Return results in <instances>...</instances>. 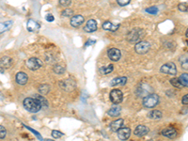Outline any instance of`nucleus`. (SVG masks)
<instances>
[{"label": "nucleus", "instance_id": "nucleus-27", "mask_svg": "<svg viewBox=\"0 0 188 141\" xmlns=\"http://www.w3.org/2000/svg\"><path fill=\"white\" fill-rule=\"evenodd\" d=\"M34 98L40 103V105H42V108L48 106V102H47V100L42 95H41V94H37V95L34 96Z\"/></svg>", "mask_w": 188, "mask_h": 141}, {"label": "nucleus", "instance_id": "nucleus-23", "mask_svg": "<svg viewBox=\"0 0 188 141\" xmlns=\"http://www.w3.org/2000/svg\"><path fill=\"white\" fill-rule=\"evenodd\" d=\"M147 117L149 118V119H151V120L156 121V120H160V119H162V118H163V114H162V112L159 111V110H152L151 112H149V113H148Z\"/></svg>", "mask_w": 188, "mask_h": 141}, {"label": "nucleus", "instance_id": "nucleus-9", "mask_svg": "<svg viewBox=\"0 0 188 141\" xmlns=\"http://www.w3.org/2000/svg\"><path fill=\"white\" fill-rule=\"evenodd\" d=\"M107 56L112 61H118L121 58V52L120 49L113 47V48H109L107 50Z\"/></svg>", "mask_w": 188, "mask_h": 141}, {"label": "nucleus", "instance_id": "nucleus-14", "mask_svg": "<svg viewBox=\"0 0 188 141\" xmlns=\"http://www.w3.org/2000/svg\"><path fill=\"white\" fill-rule=\"evenodd\" d=\"M12 65V58L8 57V56H4L0 58V69H9L11 68Z\"/></svg>", "mask_w": 188, "mask_h": 141}, {"label": "nucleus", "instance_id": "nucleus-3", "mask_svg": "<svg viewBox=\"0 0 188 141\" xmlns=\"http://www.w3.org/2000/svg\"><path fill=\"white\" fill-rule=\"evenodd\" d=\"M160 98L157 94L151 93L143 98V106L145 108H153L159 104Z\"/></svg>", "mask_w": 188, "mask_h": 141}, {"label": "nucleus", "instance_id": "nucleus-31", "mask_svg": "<svg viewBox=\"0 0 188 141\" xmlns=\"http://www.w3.org/2000/svg\"><path fill=\"white\" fill-rule=\"evenodd\" d=\"M145 11L149 14H152V15H156L158 13L159 11V9L157 7H150V8H147V9L145 10Z\"/></svg>", "mask_w": 188, "mask_h": 141}, {"label": "nucleus", "instance_id": "nucleus-12", "mask_svg": "<svg viewBox=\"0 0 188 141\" xmlns=\"http://www.w3.org/2000/svg\"><path fill=\"white\" fill-rule=\"evenodd\" d=\"M98 28V25H97V22L94 20V19H90L87 22V25L84 27V30L86 32L88 33H92L94 31H96Z\"/></svg>", "mask_w": 188, "mask_h": 141}, {"label": "nucleus", "instance_id": "nucleus-43", "mask_svg": "<svg viewBox=\"0 0 188 141\" xmlns=\"http://www.w3.org/2000/svg\"><path fill=\"white\" fill-rule=\"evenodd\" d=\"M4 99V96H3V94L1 93V92H0V101H1V100H3Z\"/></svg>", "mask_w": 188, "mask_h": 141}, {"label": "nucleus", "instance_id": "nucleus-45", "mask_svg": "<svg viewBox=\"0 0 188 141\" xmlns=\"http://www.w3.org/2000/svg\"><path fill=\"white\" fill-rule=\"evenodd\" d=\"M150 141H153V140H150Z\"/></svg>", "mask_w": 188, "mask_h": 141}, {"label": "nucleus", "instance_id": "nucleus-44", "mask_svg": "<svg viewBox=\"0 0 188 141\" xmlns=\"http://www.w3.org/2000/svg\"><path fill=\"white\" fill-rule=\"evenodd\" d=\"M42 141H54V140H52V139H42Z\"/></svg>", "mask_w": 188, "mask_h": 141}, {"label": "nucleus", "instance_id": "nucleus-34", "mask_svg": "<svg viewBox=\"0 0 188 141\" xmlns=\"http://www.w3.org/2000/svg\"><path fill=\"white\" fill-rule=\"evenodd\" d=\"M24 126H25V127H26V128H27V130H29V131H30L31 133H33V134H34V135H35V136H36L38 137V139H39V140H41V141H42V140L43 139V138H42V136H41L40 134H39V133H38L37 131H35L34 129H32V128H30V127H28V126H26V125H25V124H24Z\"/></svg>", "mask_w": 188, "mask_h": 141}, {"label": "nucleus", "instance_id": "nucleus-24", "mask_svg": "<svg viewBox=\"0 0 188 141\" xmlns=\"http://www.w3.org/2000/svg\"><path fill=\"white\" fill-rule=\"evenodd\" d=\"M121 107L119 106L118 105H116L112 106L110 109H109L107 114L110 117H117V116H119L121 114Z\"/></svg>", "mask_w": 188, "mask_h": 141}, {"label": "nucleus", "instance_id": "nucleus-30", "mask_svg": "<svg viewBox=\"0 0 188 141\" xmlns=\"http://www.w3.org/2000/svg\"><path fill=\"white\" fill-rule=\"evenodd\" d=\"M170 84L173 86L174 88H177V89H182V88H183V85L181 84V82H180L179 78H172V79L170 80Z\"/></svg>", "mask_w": 188, "mask_h": 141}, {"label": "nucleus", "instance_id": "nucleus-11", "mask_svg": "<svg viewBox=\"0 0 188 141\" xmlns=\"http://www.w3.org/2000/svg\"><path fill=\"white\" fill-rule=\"evenodd\" d=\"M59 86L62 89H64L66 91H70L75 88V82L72 79H66L64 81L59 82Z\"/></svg>", "mask_w": 188, "mask_h": 141}, {"label": "nucleus", "instance_id": "nucleus-29", "mask_svg": "<svg viewBox=\"0 0 188 141\" xmlns=\"http://www.w3.org/2000/svg\"><path fill=\"white\" fill-rule=\"evenodd\" d=\"M179 80L181 82V84L183 85V87H187L188 86V74L185 73V74H183L181 76L179 77Z\"/></svg>", "mask_w": 188, "mask_h": 141}, {"label": "nucleus", "instance_id": "nucleus-40", "mask_svg": "<svg viewBox=\"0 0 188 141\" xmlns=\"http://www.w3.org/2000/svg\"><path fill=\"white\" fill-rule=\"evenodd\" d=\"M45 18H46V20L48 21V22H53L55 20V17L53 16L52 14H47Z\"/></svg>", "mask_w": 188, "mask_h": 141}, {"label": "nucleus", "instance_id": "nucleus-8", "mask_svg": "<svg viewBox=\"0 0 188 141\" xmlns=\"http://www.w3.org/2000/svg\"><path fill=\"white\" fill-rule=\"evenodd\" d=\"M110 100L113 104L115 105H119L121 104L122 100H123V94L121 92V90L120 89H113L110 92Z\"/></svg>", "mask_w": 188, "mask_h": 141}, {"label": "nucleus", "instance_id": "nucleus-17", "mask_svg": "<svg viewBox=\"0 0 188 141\" xmlns=\"http://www.w3.org/2000/svg\"><path fill=\"white\" fill-rule=\"evenodd\" d=\"M148 133H149V128L147 126H145V125H138L134 131L135 136H139V137L146 136Z\"/></svg>", "mask_w": 188, "mask_h": 141}, {"label": "nucleus", "instance_id": "nucleus-26", "mask_svg": "<svg viewBox=\"0 0 188 141\" xmlns=\"http://www.w3.org/2000/svg\"><path fill=\"white\" fill-rule=\"evenodd\" d=\"M38 90H39V93H40L41 95H46V94L49 93V91H50V85H48V84L40 85Z\"/></svg>", "mask_w": 188, "mask_h": 141}, {"label": "nucleus", "instance_id": "nucleus-36", "mask_svg": "<svg viewBox=\"0 0 188 141\" xmlns=\"http://www.w3.org/2000/svg\"><path fill=\"white\" fill-rule=\"evenodd\" d=\"M7 136V130L4 126L2 125H0V139H3L5 138Z\"/></svg>", "mask_w": 188, "mask_h": 141}, {"label": "nucleus", "instance_id": "nucleus-22", "mask_svg": "<svg viewBox=\"0 0 188 141\" xmlns=\"http://www.w3.org/2000/svg\"><path fill=\"white\" fill-rule=\"evenodd\" d=\"M12 25H13V21H11V20L0 23V34H2L9 30Z\"/></svg>", "mask_w": 188, "mask_h": 141}, {"label": "nucleus", "instance_id": "nucleus-2", "mask_svg": "<svg viewBox=\"0 0 188 141\" xmlns=\"http://www.w3.org/2000/svg\"><path fill=\"white\" fill-rule=\"evenodd\" d=\"M146 35V31L142 28H135L131 30L126 36V40L129 42H138Z\"/></svg>", "mask_w": 188, "mask_h": 141}, {"label": "nucleus", "instance_id": "nucleus-25", "mask_svg": "<svg viewBox=\"0 0 188 141\" xmlns=\"http://www.w3.org/2000/svg\"><path fill=\"white\" fill-rule=\"evenodd\" d=\"M113 70H114V66H113L112 64L108 65V66H105V67H101V68L99 69L100 74H104V75L111 74V73L113 72Z\"/></svg>", "mask_w": 188, "mask_h": 141}, {"label": "nucleus", "instance_id": "nucleus-13", "mask_svg": "<svg viewBox=\"0 0 188 141\" xmlns=\"http://www.w3.org/2000/svg\"><path fill=\"white\" fill-rule=\"evenodd\" d=\"M84 22H85V18L82 15H74V16H72V18H70V24L73 27H80Z\"/></svg>", "mask_w": 188, "mask_h": 141}, {"label": "nucleus", "instance_id": "nucleus-19", "mask_svg": "<svg viewBox=\"0 0 188 141\" xmlns=\"http://www.w3.org/2000/svg\"><path fill=\"white\" fill-rule=\"evenodd\" d=\"M124 124V121L122 119H119L117 121H114L110 123V125H109V128H110V130L112 132H118V130H120L121 128H122Z\"/></svg>", "mask_w": 188, "mask_h": 141}, {"label": "nucleus", "instance_id": "nucleus-41", "mask_svg": "<svg viewBox=\"0 0 188 141\" xmlns=\"http://www.w3.org/2000/svg\"><path fill=\"white\" fill-rule=\"evenodd\" d=\"M95 42H96V41H95V40H89L87 42H86L85 46H86V47H88V46H89V45H92V44H94Z\"/></svg>", "mask_w": 188, "mask_h": 141}, {"label": "nucleus", "instance_id": "nucleus-32", "mask_svg": "<svg viewBox=\"0 0 188 141\" xmlns=\"http://www.w3.org/2000/svg\"><path fill=\"white\" fill-rule=\"evenodd\" d=\"M61 16H62V17H64V18L72 17V16H74V11H73V10H70V9L64 10L63 11L61 12Z\"/></svg>", "mask_w": 188, "mask_h": 141}, {"label": "nucleus", "instance_id": "nucleus-10", "mask_svg": "<svg viewBox=\"0 0 188 141\" xmlns=\"http://www.w3.org/2000/svg\"><path fill=\"white\" fill-rule=\"evenodd\" d=\"M118 137H119L121 141H125L129 139L131 136V129L128 127H122L120 130H118Z\"/></svg>", "mask_w": 188, "mask_h": 141}, {"label": "nucleus", "instance_id": "nucleus-15", "mask_svg": "<svg viewBox=\"0 0 188 141\" xmlns=\"http://www.w3.org/2000/svg\"><path fill=\"white\" fill-rule=\"evenodd\" d=\"M15 80H16V83L21 85V86H24L26 85L28 81V76L27 74L23 73V72H19L16 74L15 75Z\"/></svg>", "mask_w": 188, "mask_h": 141}, {"label": "nucleus", "instance_id": "nucleus-7", "mask_svg": "<svg viewBox=\"0 0 188 141\" xmlns=\"http://www.w3.org/2000/svg\"><path fill=\"white\" fill-rule=\"evenodd\" d=\"M151 93H152V88L150 87L148 84H141L137 87L136 94H137V96H139V97L144 98Z\"/></svg>", "mask_w": 188, "mask_h": 141}, {"label": "nucleus", "instance_id": "nucleus-5", "mask_svg": "<svg viewBox=\"0 0 188 141\" xmlns=\"http://www.w3.org/2000/svg\"><path fill=\"white\" fill-rule=\"evenodd\" d=\"M150 49H151V44L147 41H140L136 42V44L135 45V50L139 55H144L148 53L150 51Z\"/></svg>", "mask_w": 188, "mask_h": 141}, {"label": "nucleus", "instance_id": "nucleus-35", "mask_svg": "<svg viewBox=\"0 0 188 141\" xmlns=\"http://www.w3.org/2000/svg\"><path fill=\"white\" fill-rule=\"evenodd\" d=\"M64 134L63 133H61L60 131H58V130H54L52 131V136L54 138H60L61 136H63Z\"/></svg>", "mask_w": 188, "mask_h": 141}, {"label": "nucleus", "instance_id": "nucleus-1", "mask_svg": "<svg viewBox=\"0 0 188 141\" xmlns=\"http://www.w3.org/2000/svg\"><path fill=\"white\" fill-rule=\"evenodd\" d=\"M23 105L26 110L30 113H37L42 109V105L35 98H26L23 102Z\"/></svg>", "mask_w": 188, "mask_h": 141}, {"label": "nucleus", "instance_id": "nucleus-38", "mask_svg": "<svg viewBox=\"0 0 188 141\" xmlns=\"http://www.w3.org/2000/svg\"><path fill=\"white\" fill-rule=\"evenodd\" d=\"M72 4V0H59V5L62 7H68Z\"/></svg>", "mask_w": 188, "mask_h": 141}, {"label": "nucleus", "instance_id": "nucleus-33", "mask_svg": "<svg viewBox=\"0 0 188 141\" xmlns=\"http://www.w3.org/2000/svg\"><path fill=\"white\" fill-rule=\"evenodd\" d=\"M180 61V63H181L182 67L185 70H187L188 68V64H187V56H182L181 58H180L179 59Z\"/></svg>", "mask_w": 188, "mask_h": 141}, {"label": "nucleus", "instance_id": "nucleus-20", "mask_svg": "<svg viewBox=\"0 0 188 141\" xmlns=\"http://www.w3.org/2000/svg\"><path fill=\"white\" fill-rule=\"evenodd\" d=\"M162 136H166V137H168V138H174L177 136V131L175 128H167V129H164L162 131Z\"/></svg>", "mask_w": 188, "mask_h": 141}, {"label": "nucleus", "instance_id": "nucleus-28", "mask_svg": "<svg viewBox=\"0 0 188 141\" xmlns=\"http://www.w3.org/2000/svg\"><path fill=\"white\" fill-rule=\"evenodd\" d=\"M65 67H63L60 64H57L54 66V73L57 74H63L65 73Z\"/></svg>", "mask_w": 188, "mask_h": 141}, {"label": "nucleus", "instance_id": "nucleus-4", "mask_svg": "<svg viewBox=\"0 0 188 141\" xmlns=\"http://www.w3.org/2000/svg\"><path fill=\"white\" fill-rule=\"evenodd\" d=\"M160 72L164 74H169V75H175L178 72L177 66L173 62H168V63L162 65L160 68Z\"/></svg>", "mask_w": 188, "mask_h": 141}, {"label": "nucleus", "instance_id": "nucleus-39", "mask_svg": "<svg viewBox=\"0 0 188 141\" xmlns=\"http://www.w3.org/2000/svg\"><path fill=\"white\" fill-rule=\"evenodd\" d=\"M131 2V0H117V3L119 4L121 7H124L129 5V3Z\"/></svg>", "mask_w": 188, "mask_h": 141}, {"label": "nucleus", "instance_id": "nucleus-21", "mask_svg": "<svg viewBox=\"0 0 188 141\" xmlns=\"http://www.w3.org/2000/svg\"><path fill=\"white\" fill-rule=\"evenodd\" d=\"M103 28L105 29V30H107V31H112V32H115V31H117L118 30V28L120 27V25H114L113 23H111V22H105L104 24H103Z\"/></svg>", "mask_w": 188, "mask_h": 141}, {"label": "nucleus", "instance_id": "nucleus-42", "mask_svg": "<svg viewBox=\"0 0 188 141\" xmlns=\"http://www.w3.org/2000/svg\"><path fill=\"white\" fill-rule=\"evenodd\" d=\"M183 104L187 105V104H188V94H185V95L183 97Z\"/></svg>", "mask_w": 188, "mask_h": 141}, {"label": "nucleus", "instance_id": "nucleus-16", "mask_svg": "<svg viewBox=\"0 0 188 141\" xmlns=\"http://www.w3.org/2000/svg\"><path fill=\"white\" fill-rule=\"evenodd\" d=\"M126 83H127V77L121 76V77L113 78L110 82V85L112 87H121V86H124Z\"/></svg>", "mask_w": 188, "mask_h": 141}, {"label": "nucleus", "instance_id": "nucleus-6", "mask_svg": "<svg viewBox=\"0 0 188 141\" xmlns=\"http://www.w3.org/2000/svg\"><path fill=\"white\" fill-rule=\"evenodd\" d=\"M26 65L31 70H37L42 66V61L38 58H31L27 60Z\"/></svg>", "mask_w": 188, "mask_h": 141}, {"label": "nucleus", "instance_id": "nucleus-18", "mask_svg": "<svg viewBox=\"0 0 188 141\" xmlns=\"http://www.w3.org/2000/svg\"><path fill=\"white\" fill-rule=\"evenodd\" d=\"M27 28L29 32H37V31H39V29H40V25H39L36 21L29 19L27 24Z\"/></svg>", "mask_w": 188, "mask_h": 141}, {"label": "nucleus", "instance_id": "nucleus-37", "mask_svg": "<svg viewBox=\"0 0 188 141\" xmlns=\"http://www.w3.org/2000/svg\"><path fill=\"white\" fill-rule=\"evenodd\" d=\"M178 9L182 12H187V5L185 3H180L178 5Z\"/></svg>", "mask_w": 188, "mask_h": 141}]
</instances>
